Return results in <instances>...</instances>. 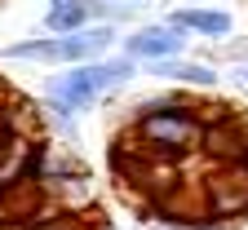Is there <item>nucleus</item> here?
<instances>
[{
  "label": "nucleus",
  "instance_id": "10",
  "mask_svg": "<svg viewBox=\"0 0 248 230\" xmlns=\"http://www.w3.org/2000/svg\"><path fill=\"white\" fill-rule=\"evenodd\" d=\"M235 80H239V84H244V89H248V62H244V67H239V71H235Z\"/></svg>",
  "mask_w": 248,
  "mask_h": 230
},
{
  "label": "nucleus",
  "instance_id": "4",
  "mask_svg": "<svg viewBox=\"0 0 248 230\" xmlns=\"http://www.w3.org/2000/svg\"><path fill=\"white\" fill-rule=\"evenodd\" d=\"M186 36L191 31H182L173 22H146L138 27L133 36H124V58H133V62H164V58H182L186 53Z\"/></svg>",
  "mask_w": 248,
  "mask_h": 230
},
{
  "label": "nucleus",
  "instance_id": "3",
  "mask_svg": "<svg viewBox=\"0 0 248 230\" xmlns=\"http://www.w3.org/2000/svg\"><path fill=\"white\" fill-rule=\"evenodd\" d=\"M204 208L213 221L248 217V164H217V173L204 182Z\"/></svg>",
  "mask_w": 248,
  "mask_h": 230
},
{
  "label": "nucleus",
  "instance_id": "5",
  "mask_svg": "<svg viewBox=\"0 0 248 230\" xmlns=\"http://www.w3.org/2000/svg\"><path fill=\"white\" fill-rule=\"evenodd\" d=\"M164 22H173V27H182V31H195V36H208V40H231V31H235V18H231L226 9H200V5L173 9Z\"/></svg>",
  "mask_w": 248,
  "mask_h": 230
},
{
  "label": "nucleus",
  "instance_id": "6",
  "mask_svg": "<svg viewBox=\"0 0 248 230\" xmlns=\"http://www.w3.org/2000/svg\"><path fill=\"white\" fill-rule=\"evenodd\" d=\"M146 76H160V80H173V84H186V89H217V71L208 62H195V58H164V62H151Z\"/></svg>",
  "mask_w": 248,
  "mask_h": 230
},
{
  "label": "nucleus",
  "instance_id": "2",
  "mask_svg": "<svg viewBox=\"0 0 248 230\" xmlns=\"http://www.w3.org/2000/svg\"><path fill=\"white\" fill-rule=\"evenodd\" d=\"M138 138L155 151V155H169L182 159L204 146V120L195 115V107H182V111H160V115H142L138 120Z\"/></svg>",
  "mask_w": 248,
  "mask_h": 230
},
{
  "label": "nucleus",
  "instance_id": "1",
  "mask_svg": "<svg viewBox=\"0 0 248 230\" xmlns=\"http://www.w3.org/2000/svg\"><path fill=\"white\" fill-rule=\"evenodd\" d=\"M138 76V62L133 58H98V62H84V67H71V71H58L45 89V97H53V102H62L67 111H89L93 102H98L102 93H115L124 89Z\"/></svg>",
  "mask_w": 248,
  "mask_h": 230
},
{
  "label": "nucleus",
  "instance_id": "11",
  "mask_svg": "<svg viewBox=\"0 0 248 230\" xmlns=\"http://www.w3.org/2000/svg\"><path fill=\"white\" fill-rule=\"evenodd\" d=\"M115 5H138V0H115Z\"/></svg>",
  "mask_w": 248,
  "mask_h": 230
},
{
  "label": "nucleus",
  "instance_id": "8",
  "mask_svg": "<svg viewBox=\"0 0 248 230\" xmlns=\"http://www.w3.org/2000/svg\"><path fill=\"white\" fill-rule=\"evenodd\" d=\"M0 58H9V62H49V67H58L62 45H58V36H31V40H18L9 49H0Z\"/></svg>",
  "mask_w": 248,
  "mask_h": 230
},
{
  "label": "nucleus",
  "instance_id": "7",
  "mask_svg": "<svg viewBox=\"0 0 248 230\" xmlns=\"http://www.w3.org/2000/svg\"><path fill=\"white\" fill-rule=\"evenodd\" d=\"M93 27V9L89 0H67V5H53L45 14V31L49 36H76V31Z\"/></svg>",
  "mask_w": 248,
  "mask_h": 230
},
{
  "label": "nucleus",
  "instance_id": "9",
  "mask_svg": "<svg viewBox=\"0 0 248 230\" xmlns=\"http://www.w3.org/2000/svg\"><path fill=\"white\" fill-rule=\"evenodd\" d=\"M31 230H80L71 217H67V208H58V204H49V213L36 221V226H31Z\"/></svg>",
  "mask_w": 248,
  "mask_h": 230
},
{
  "label": "nucleus",
  "instance_id": "12",
  "mask_svg": "<svg viewBox=\"0 0 248 230\" xmlns=\"http://www.w3.org/2000/svg\"><path fill=\"white\" fill-rule=\"evenodd\" d=\"M53 5H67V0H49V9H53Z\"/></svg>",
  "mask_w": 248,
  "mask_h": 230
}]
</instances>
